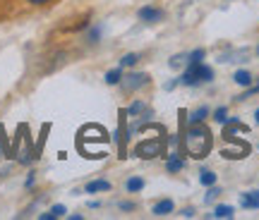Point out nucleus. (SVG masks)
I'll list each match as a JSON object with an SVG mask.
<instances>
[{
	"label": "nucleus",
	"instance_id": "nucleus-1",
	"mask_svg": "<svg viewBox=\"0 0 259 220\" xmlns=\"http://www.w3.org/2000/svg\"><path fill=\"white\" fill-rule=\"evenodd\" d=\"M211 144H213V137L204 122L187 125V132H180V151L187 153L190 158H197V160L206 158L209 151H211Z\"/></svg>",
	"mask_w": 259,
	"mask_h": 220
},
{
	"label": "nucleus",
	"instance_id": "nucleus-2",
	"mask_svg": "<svg viewBox=\"0 0 259 220\" xmlns=\"http://www.w3.org/2000/svg\"><path fill=\"white\" fill-rule=\"evenodd\" d=\"M163 153H166V141L161 137L144 139V141H139L135 146V156L142 158V160H154V158L163 156Z\"/></svg>",
	"mask_w": 259,
	"mask_h": 220
},
{
	"label": "nucleus",
	"instance_id": "nucleus-3",
	"mask_svg": "<svg viewBox=\"0 0 259 220\" xmlns=\"http://www.w3.org/2000/svg\"><path fill=\"white\" fill-rule=\"evenodd\" d=\"M149 84V74L147 72H127V74H122V79H120V86L122 93H135L139 91L142 86H147Z\"/></svg>",
	"mask_w": 259,
	"mask_h": 220
},
{
	"label": "nucleus",
	"instance_id": "nucleus-4",
	"mask_svg": "<svg viewBox=\"0 0 259 220\" xmlns=\"http://www.w3.org/2000/svg\"><path fill=\"white\" fill-rule=\"evenodd\" d=\"M226 144H231V146L221 148V156H223V158H228V160H238V158L250 156V144H247V141H238V139H228Z\"/></svg>",
	"mask_w": 259,
	"mask_h": 220
},
{
	"label": "nucleus",
	"instance_id": "nucleus-5",
	"mask_svg": "<svg viewBox=\"0 0 259 220\" xmlns=\"http://www.w3.org/2000/svg\"><path fill=\"white\" fill-rule=\"evenodd\" d=\"M139 22H147V24H156V22H161V19L166 17V12L161 8H156V5H144V8H139L137 12Z\"/></svg>",
	"mask_w": 259,
	"mask_h": 220
},
{
	"label": "nucleus",
	"instance_id": "nucleus-6",
	"mask_svg": "<svg viewBox=\"0 0 259 220\" xmlns=\"http://www.w3.org/2000/svg\"><path fill=\"white\" fill-rule=\"evenodd\" d=\"M166 170L168 173H180V170H185V153L178 151V148H173V151L166 156Z\"/></svg>",
	"mask_w": 259,
	"mask_h": 220
},
{
	"label": "nucleus",
	"instance_id": "nucleus-7",
	"mask_svg": "<svg viewBox=\"0 0 259 220\" xmlns=\"http://www.w3.org/2000/svg\"><path fill=\"white\" fill-rule=\"evenodd\" d=\"M173 211H176V203H173V199H161V201H156L154 206H151V213H154L156 218L170 215Z\"/></svg>",
	"mask_w": 259,
	"mask_h": 220
},
{
	"label": "nucleus",
	"instance_id": "nucleus-8",
	"mask_svg": "<svg viewBox=\"0 0 259 220\" xmlns=\"http://www.w3.org/2000/svg\"><path fill=\"white\" fill-rule=\"evenodd\" d=\"M113 184L108 180H92V182L84 184V192L87 194H101V192H111Z\"/></svg>",
	"mask_w": 259,
	"mask_h": 220
},
{
	"label": "nucleus",
	"instance_id": "nucleus-9",
	"mask_svg": "<svg viewBox=\"0 0 259 220\" xmlns=\"http://www.w3.org/2000/svg\"><path fill=\"white\" fill-rule=\"evenodd\" d=\"M240 206L247 211H259V192H245L240 194Z\"/></svg>",
	"mask_w": 259,
	"mask_h": 220
},
{
	"label": "nucleus",
	"instance_id": "nucleus-10",
	"mask_svg": "<svg viewBox=\"0 0 259 220\" xmlns=\"http://www.w3.org/2000/svg\"><path fill=\"white\" fill-rule=\"evenodd\" d=\"M250 53L247 50H231V53L219 55V63H247Z\"/></svg>",
	"mask_w": 259,
	"mask_h": 220
},
{
	"label": "nucleus",
	"instance_id": "nucleus-11",
	"mask_svg": "<svg viewBox=\"0 0 259 220\" xmlns=\"http://www.w3.org/2000/svg\"><path fill=\"white\" fill-rule=\"evenodd\" d=\"M211 115V110L206 108V105H202V108H197V110H192V113H187V125H199V122H204V120Z\"/></svg>",
	"mask_w": 259,
	"mask_h": 220
},
{
	"label": "nucleus",
	"instance_id": "nucleus-12",
	"mask_svg": "<svg viewBox=\"0 0 259 220\" xmlns=\"http://www.w3.org/2000/svg\"><path fill=\"white\" fill-rule=\"evenodd\" d=\"M103 36V24H89V31H87V43L96 46Z\"/></svg>",
	"mask_w": 259,
	"mask_h": 220
},
{
	"label": "nucleus",
	"instance_id": "nucleus-13",
	"mask_svg": "<svg viewBox=\"0 0 259 220\" xmlns=\"http://www.w3.org/2000/svg\"><path fill=\"white\" fill-rule=\"evenodd\" d=\"M65 213H67V208H65L63 203H56V206H51V211L41 213L38 218H41V220H56V218H63Z\"/></svg>",
	"mask_w": 259,
	"mask_h": 220
},
{
	"label": "nucleus",
	"instance_id": "nucleus-14",
	"mask_svg": "<svg viewBox=\"0 0 259 220\" xmlns=\"http://www.w3.org/2000/svg\"><path fill=\"white\" fill-rule=\"evenodd\" d=\"M233 215H235V208H233V206H228V203H221V206H216V208H213V213L209 215V218H226V220H231Z\"/></svg>",
	"mask_w": 259,
	"mask_h": 220
},
{
	"label": "nucleus",
	"instance_id": "nucleus-15",
	"mask_svg": "<svg viewBox=\"0 0 259 220\" xmlns=\"http://www.w3.org/2000/svg\"><path fill=\"white\" fill-rule=\"evenodd\" d=\"M103 79H106V84H108V86H118V84H120V79H122V67L118 65L115 70H108Z\"/></svg>",
	"mask_w": 259,
	"mask_h": 220
},
{
	"label": "nucleus",
	"instance_id": "nucleus-16",
	"mask_svg": "<svg viewBox=\"0 0 259 220\" xmlns=\"http://www.w3.org/2000/svg\"><path fill=\"white\" fill-rule=\"evenodd\" d=\"M168 67H170V70H185L187 67V53H176L170 60H168Z\"/></svg>",
	"mask_w": 259,
	"mask_h": 220
},
{
	"label": "nucleus",
	"instance_id": "nucleus-17",
	"mask_svg": "<svg viewBox=\"0 0 259 220\" xmlns=\"http://www.w3.org/2000/svg\"><path fill=\"white\" fill-rule=\"evenodd\" d=\"M216 180H219V175L213 173V170H209V168H202V170H199V182H202L204 187L216 184Z\"/></svg>",
	"mask_w": 259,
	"mask_h": 220
},
{
	"label": "nucleus",
	"instance_id": "nucleus-18",
	"mask_svg": "<svg viewBox=\"0 0 259 220\" xmlns=\"http://www.w3.org/2000/svg\"><path fill=\"white\" fill-rule=\"evenodd\" d=\"M147 110V103L144 101H135V103H130L127 108H125V115L127 118H137V115H142Z\"/></svg>",
	"mask_w": 259,
	"mask_h": 220
},
{
	"label": "nucleus",
	"instance_id": "nucleus-19",
	"mask_svg": "<svg viewBox=\"0 0 259 220\" xmlns=\"http://www.w3.org/2000/svg\"><path fill=\"white\" fill-rule=\"evenodd\" d=\"M125 189H127V194H137V192H142V189H144V180L135 175V177H130L127 182H125Z\"/></svg>",
	"mask_w": 259,
	"mask_h": 220
},
{
	"label": "nucleus",
	"instance_id": "nucleus-20",
	"mask_svg": "<svg viewBox=\"0 0 259 220\" xmlns=\"http://www.w3.org/2000/svg\"><path fill=\"white\" fill-rule=\"evenodd\" d=\"M233 82L240 84V86H245V89H247V86H252V74L247 72V70H238V72L233 74Z\"/></svg>",
	"mask_w": 259,
	"mask_h": 220
},
{
	"label": "nucleus",
	"instance_id": "nucleus-21",
	"mask_svg": "<svg viewBox=\"0 0 259 220\" xmlns=\"http://www.w3.org/2000/svg\"><path fill=\"white\" fill-rule=\"evenodd\" d=\"M204 55H206V50H204V48H194L192 53H187V65L204 63Z\"/></svg>",
	"mask_w": 259,
	"mask_h": 220
},
{
	"label": "nucleus",
	"instance_id": "nucleus-22",
	"mask_svg": "<svg viewBox=\"0 0 259 220\" xmlns=\"http://www.w3.org/2000/svg\"><path fill=\"white\" fill-rule=\"evenodd\" d=\"M139 58H142L139 53H127V55H122V58H120V67H122V70H125V67H135V65L139 63Z\"/></svg>",
	"mask_w": 259,
	"mask_h": 220
},
{
	"label": "nucleus",
	"instance_id": "nucleus-23",
	"mask_svg": "<svg viewBox=\"0 0 259 220\" xmlns=\"http://www.w3.org/2000/svg\"><path fill=\"white\" fill-rule=\"evenodd\" d=\"M211 118H213V122H219V125H226V120H228V108H226V105L216 108V110L211 113Z\"/></svg>",
	"mask_w": 259,
	"mask_h": 220
},
{
	"label": "nucleus",
	"instance_id": "nucleus-24",
	"mask_svg": "<svg viewBox=\"0 0 259 220\" xmlns=\"http://www.w3.org/2000/svg\"><path fill=\"white\" fill-rule=\"evenodd\" d=\"M219 194H221V189L216 187V184H211V187H206V194H204V203H211L219 199Z\"/></svg>",
	"mask_w": 259,
	"mask_h": 220
},
{
	"label": "nucleus",
	"instance_id": "nucleus-25",
	"mask_svg": "<svg viewBox=\"0 0 259 220\" xmlns=\"http://www.w3.org/2000/svg\"><path fill=\"white\" fill-rule=\"evenodd\" d=\"M254 93H259V82L254 84V86H247V91L242 93V96H238V101H245V98H250V96H254Z\"/></svg>",
	"mask_w": 259,
	"mask_h": 220
},
{
	"label": "nucleus",
	"instance_id": "nucleus-26",
	"mask_svg": "<svg viewBox=\"0 0 259 220\" xmlns=\"http://www.w3.org/2000/svg\"><path fill=\"white\" fill-rule=\"evenodd\" d=\"M118 208H120V211H137V203H132V201H120V203H118Z\"/></svg>",
	"mask_w": 259,
	"mask_h": 220
},
{
	"label": "nucleus",
	"instance_id": "nucleus-27",
	"mask_svg": "<svg viewBox=\"0 0 259 220\" xmlns=\"http://www.w3.org/2000/svg\"><path fill=\"white\" fill-rule=\"evenodd\" d=\"M178 84H180V82H178V79H170V82H166V84H163V89H166V91H173V89H176Z\"/></svg>",
	"mask_w": 259,
	"mask_h": 220
},
{
	"label": "nucleus",
	"instance_id": "nucleus-28",
	"mask_svg": "<svg viewBox=\"0 0 259 220\" xmlns=\"http://www.w3.org/2000/svg\"><path fill=\"white\" fill-rule=\"evenodd\" d=\"M183 218H194V208L192 206H187V208H183V213H180Z\"/></svg>",
	"mask_w": 259,
	"mask_h": 220
},
{
	"label": "nucleus",
	"instance_id": "nucleus-29",
	"mask_svg": "<svg viewBox=\"0 0 259 220\" xmlns=\"http://www.w3.org/2000/svg\"><path fill=\"white\" fill-rule=\"evenodd\" d=\"M34 184H36V177H34V173H31V175L27 177V182H24V187H27V189H31Z\"/></svg>",
	"mask_w": 259,
	"mask_h": 220
},
{
	"label": "nucleus",
	"instance_id": "nucleus-30",
	"mask_svg": "<svg viewBox=\"0 0 259 220\" xmlns=\"http://www.w3.org/2000/svg\"><path fill=\"white\" fill-rule=\"evenodd\" d=\"M27 3H31V5H48L51 0H27Z\"/></svg>",
	"mask_w": 259,
	"mask_h": 220
},
{
	"label": "nucleus",
	"instance_id": "nucleus-31",
	"mask_svg": "<svg viewBox=\"0 0 259 220\" xmlns=\"http://www.w3.org/2000/svg\"><path fill=\"white\" fill-rule=\"evenodd\" d=\"M254 120H257V125H259V108L254 110Z\"/></svg>",
	"mask_w": 259,
	"mask_h": 220
},
{
	"label": "nucleus",
	"instance_id": "nucleus-32",
	"mask_svg": "<svg viewBox=\"0 0 259 220\" xmlns=\"http://www.w3.org/2000/svg\"><path fill=\"white\" fill-rule=\"evenodd\" d=\"M0 156H3V137H0Z\"/></svg>",
	"mask_w": 259,
	"mask_h": 220
},
{
	"label": "nucleus",
	"instance_id": "nucleus-33",
	"mask_svg": "<svg viewBox=\"0 0 259 220\" xmlns=\"http://www.w3.org/2000/svg\"><path fill=\"white\" fill-rule=\"evenodd\" d=\"M257 55H259V46H257Z\"/></svg>",
	"mask_w": 259,
	"mask_h": 220
}]
</instances>
